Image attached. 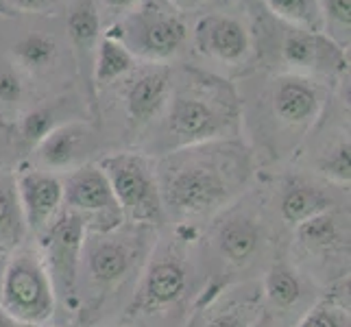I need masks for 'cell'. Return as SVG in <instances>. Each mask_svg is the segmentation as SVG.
<instances>
[{"mask_svg": "<svg viewBox=\"0 0 351 327\" xmlns=\"http://www.w3.org/2000/svg\"><path fill=\"white\" fill-rule=\"evenodd\" d=\"M164 214L181 221L225 212L253 175V153L238 138L177 149L155 160Z\"/></svg>", "mask_w": 351, "mask_h": 327, "instance_id": "obj_1", "label": "cell"}, {"mask_svg": "<svg viewBox=\"0 0 351 327\" xmlns=\"http://www.w3.org/2000/svg\"><path fill=\"white\" fill-rule=\"evenodd\" d=\"M160 155L197 144L236 138L242 105L227 81L201 70H184L162 112Z\"/></svg>", "mask_w": 351, "mask_h": 327, "instance_id": "obj_2", "label": "cell"}, {"mask_svg": "<svg viewBox=\"0 0 351 327\" xmlns=\"http://www.w3.org/2000/svg\"><path fill=\"white\" fill-rule=\"evenodd\" d=\"M157 242L155 227L125 223L105 234H86L77 282V312L96 314L133 275L142 273Z\"/></svg>", "mask_w": 351, "mask_h": 327, "instance_id": "obj_3", "label": "cell"}, {"mask_svg": "<svg viewBox=\"0 0 351 327\" xmlns=\"http://www.w3.org/2000/svg\"><path fill=\"white\" fill-rule=\"evenodd\" d=\"M266 127L277 140V153L293 149L306 138V133L321 118L328 103V86L321 79H312L295 72H280L266 86L264 94Z\"/></svg>", "mask_w": 351, "mask_h": 327, "instance_id": "obj_4", "label": "cell"}, {"mask_svg": "<svg viewBox=\"0 0 351 327\" xmlns=\"http://www.w3.org/2000/svg\"><path fill=\"white\" fill-rule=\"evenodd\" d=\"M0 308L27 327L48 325L55 317L57 297L38 249L11 251L0 275Z\"/></svg>", "mask_w": 351, "mask_h": 327, "instance_id": "obj_5", "label": "cell"}, {"mask_svg": "<svg viewBox=\"0 0 351 327\" xmlns=\"http://www.w3.org/2000/svg\"><path fill=\"white\" fill-rule=\"evenodd\" d=\"M107 35L149 64H164L181 53L188 42V27L179 11L166 0H142Z\"/></svg>", "mask_w": 351, "mask_h": 327, "instance_id": "obj_6", "label": "cell"}, {"mask_svg": "<svg viewBox=\"0 0 351 327\" xmlns=\"http://www.w3.org/2000/svg\"><path fill=\"white\" fill-rule=\"evenodd\" d=\"M96 164L110 181L125 223L149 227L162 223L164 205L153 155L140 151H118L103 155Z\"/></svg>", "mask_w": 351, "mask_h": 327, "instance_id": "obj_7", "label": "cell"}, {"mask_svg": "<svg viewBox=\"0 0 351 327\" xmlns=\"http://www.w3.org/2000/svg\"><path fill=\"white\" fill-rule=\"evenodd\" d=\"M35 238L38 253L51 275L57 304L77 312V282L86 227L75 214L62 210Z\"/></svg>", "mask_w": 351, "mask_h": 327, "instance_id": "obj_8", "label": "cell"}, {"mask_svg": "<svg viewBox=\"0 0 351 327\" xmlns=\"http://www.w3.org/2000/svg\"><path fill=\"white\" fill-rule=\"evenodd\" d=\"M188 290V262L177 245H157L133 290L127 317H151L179 304Z\"/></svg>", "mask_w": 351, "mask_h": 327, "instance_id": "obj_9", "label": "cell"}, {"mask_svg": "<svg viewBox=\"0 0 351 327\" xmlns=\"http://www.w3.org/2000/svg\"><path fill=\"white\" fill-rule=\"evenodd\" d=\"M64 210L75 214L86 234H105L125 225L114 190L96 162L83 164L62 175Z\"/></svg>", "mask_w": 351, "mask_h": 327, "instance_id": "obj_10", "label": "cell"}, {"mask_svg": "<svg viewBox=\"0 0 351 327\" xmlns=\"http://www.w3.org/2000/svg\"><path fill=\"white\" fill-rule=\"evenodd\" d=\"M280 59L286 72L312 79L338 77L347 70V48L334 42L323 31H306L286 27L280 42Z\"/></svg>", "mask_w": 351, "mask_h": 327, "instance_id": "obj_11", "label": "cell"}, {"mask_svg": "<svg viewBox=\"0 0 351 327\" xmlns=\"http://www.w3.org/2000/svg\"><path fill=\"white\" fill-rule=\"evenodd\" d=\"M99 133L88 123H83V120H68V123H62L51 129L35 144L33 166L64 175L83 164H90L92 157L99 153Z\"/></svg>", "mask_w": 351, "mask_h": 327, "instance_id": "obj_12", "label": "cell"}, {"mask_svg": "<svg viewBox=\"0 0 351 327\" xmlns=\"http://www.w3.org/2000/svg\"><path fill=\"white\" fill-rule=\"evenodd\" d=\"M14 175L24 223L29 234L38 236L64 210L62 175L44 171L40 166H22Z\"/></svg>", "mask_w": 351, "mask_h": 327, "instance_id": "obj_13", "label": "cell"}, {"mask_svg": "<svg viewBox=\"0 0 351 327\" xmlns=\"http://www.w3.org/2000/svg\"><path fill=\"white\" fill-rule=\"evenodd\" d=\"M197 53L219 64H242L251 53V35L245 22L227 14H205L192 29Z\"/></svg>", "mask_w": 351, "mask_h": 327, "instance_id": "obj_14", "label": "cell"}, {"mask_svg": "<svg viewBox=\"0 0 351 327\" xmlns=\"http://www.w3.org/2000/svg\"><path fill=\"white\" fill-rule=\"evenodd\" d=\"M264 242V227L249 210L232 208L223 212L214 227V247L225 264L234 269H247L258 258Z\"/></svg>", "mask_w": 351, "mask_h": 327, "instance_id": "obj_15", "label": "cell"}, {"mask_svg": "<svg viewBox=\"0 0 351 327\" xmlns=\"http://www.w3.org/2000/svg\"><path fill=\"white\" fill-rule=\"evenodd\" d=\"M173 88V72L162 64L140 70L125 88V112L138 129L162 116Z\"/></svg>", "mask_w": 351, "mask_h": 327, "instance_id": "obj_16", "label": "cell"}, {"mask_svg": "<svg viewBox=\"0 0 351 327\" xmlns=\"http://www.w3.org/2000/svg\"><path fill=\"white\" fill-rule=\"evenodd\" d=\"M330 210H336V199L332 192H328L317 181L304 177L286 179L277 195V212L290 227H297Z\"/></svg>", "mask_w": 351, "mask_h": 327, "instance_id": "obj_17", "label": "cell"}, {"mask_svg": "<svg viewBox=\"0 0 351 327\" xmlns=\"http://www.w3.org/2000/svg\"><path fill=\"white\" fill-rule=\"evenodd\" d=\"M297 245L310 258L328 260L349 253V223L338 210L319 214L295 227Z\"/></svg>", "mask_w": 351, "mask_h": 327, "instance_id": "obj_18", "label": "cell"}, {"mask_svg": "<svg viewBox=\"0 0 351 327\" xmlns=\"http://www.w3.org/2000/svg\"><path fill=\"white\" fill-rule=\"evenodd\" d=\"M29 236L16 190V175L0 171V251L11 253L24 245Z\"/></svg>", "mask_w": 351, "mask_h": 327, "instance_id": "obj_19", "label": "cell"}, {"mask_svg": "<svg viewBox=\"0 0 351 327\" xmlns=\"http://www.w3.org/2000/svg\"><path fill=\"white\" fill-rule=\"evenodd\" d=\"M262 295L273 310L288 312L304 301L306 286L297 269H293L288 262H273L264 275Z\"/></svg>", "mask_w": 351, "mask_h": 327, "instance_id": "obj_20", "label": "cell"}, {"mask_svg": "<svg viewBox=\"0 0 351 327\" xmlns=\"http://www.w3.org/2000/svg\"><path fill=\"white\" fill-rule=\"evenodd\" d=\"M138 66V59L112 35H103L94 53V81L96 86H110L131 75Z\"/></svg>", "mask_w": 351, "mask_h": 327, "instance_id": "obj_21", "label": "cell"}, {"mask_svg": "<svg viewBox=\"0 0 351 327\" xmlns=\"http://www.w3.org/2000/svg\"><path fill=\"white\" fill-rule=\"evenodd\" d=\"M59 57V44L48 33H29L20 38L11 48V62L18 70L40 75L51 70Z\"/></svg>", "mask_w": 351, "mask_h": 327, "instance_id": "obj_22", "label": "cell"}, {"mask_svg": "<svg viewBox=\"0 0 351 327\" xmlns=\"http://www.w3.org/2000/svg\"><path fill=\"white\" fill-rule=\"evenodd\" d=\"M68 35L77 51H92L101 40V14L94 0H77L68 14Z\"/></svg>", "mask_w": 351, "mask_h": 327, "instance_id": "obj_23", "label": "cell"}, {"mask_svg": "<svg viewBox=\"0 0 351 327\" xmlns=\"http://www.w3.org/2000/svg\"><path fill=\"white\" fill-rule=\"evenodd\" d=\"M262 3L286 27L325 33L319 0H262Z\"/></svg>", "mask_w": 351, "mask_h": 327, "instance_id": "obj_24", "label": "cell"}, {"mask_svg": "<svg viewBox=\"0 0 351 327\" xmlns=\"http://www.w3.org/2000/svg\"><path fill=\"white\" fill-rule=\"evenodd\" d=\"M317 173L336 188H349L351 179V164H349V136L341 133V138L330 144V149H325L319 155Z\"/></svg>", "mask_w": 351, "mask_h": 327, "instance_id": "obj_25", "label": "cell"}, {"mask_svg": "<svg viewBox=\"0 0 351 327\" xmlns=\"http://www.w3.org/2000/svg\"><path fill=\"white\" fill-rule=\"evenodd\" d=\"M260 312V304L253 297H245L242 301H229L225 308H219L210 314L205 327H253Z\"/></svg>", "mask_w": 351, "mask_h": 327, "instance_id": "obj_26", "label": "cell"}, {"mask_svg": "<svg viewBox=\"0 0 351 327\" xmlns=\"http://www.w3.org/2000/svg\"><path fill=\"white\" fill-rule=\"evenodd\" d=\"M325 33L341 46H349L351 29V0H319Z\"/></svg>", "mask_w": 351, "mask_h": 327, "instance_id": "obj_27", "label": "cell"}, {"mask_svg": "<svg viewBox=\"0 0 351 327\" xmlns=\"http://www.w3.org/2000/svg\"><path fill=\"white\" fill-rule=\"evenodd\" d=\"M295 327H351L349 308L345 304H338L334 297L321 299L319 304L306 310Z\"/></svg>", "mask_w": 351, "mask_h": 327, "instance_id": "obj_28", "label": "cell"}, {"mask_svg": "<svg viewBox=\"0 0 351 327\" xmlns=\"http://www.w3.org/2000/svg\"><path fill=\"white\" fill-rule=\"evenodd\" d=\"M24 101V83L14 62L0 59V112H16Z\"/></svg>", "mask_w": 351, "mask_h": 327, "instance_id": "obj_29", "label": "cell"}, {"mask_svg": "<svg viewBox=\"0 0 351 327\" xmlns=\"http://www.w3.org/2000/svg\"><path fill=\"white\" fill-rule=\"evenodd\" d=\"M57 123H55V114L51 107H33L29 109L27 114L20 118V133L22 138L27 140L29 144H38L48 131L55 129Z\"/></svg>", "mask_w": 351, "mask_h": 327, "instance_id": "obj_30", "label": "cell"}, {"mask_svg": "<svg viewBox=\"0 0 351 327\" xmlns=\"http://www.w3.org/2000/svg\"><path fill=\"white\" fill-rule=\"evenodd\" d=\"M11 9L22 11V14H44L51 11L57 5H62L64 0H7Z\"/></svg>", "mask_w": 351, "mask_h": 327, "instance_id": "obj_31", "label": "cell"}, {"mask_svg": "<svg viewBox=\"0 0 351 327\" xmlns=\"http://www.w3.org/2000/svg\"><path fill=\"white\" fill-rule=\"evenodd\" d=\"M168 5H173L177 11H186V9H199L208 3H214V0H166Z\"/></svg>", "mask_w": 351, "mask_h": 327, "instance_id": "obj_32", "label": "cell"}, {"mask_svg": "<svg viewBox=\"0 0 351 327\" xmlns=\"http://www.w3.org/2000/svg\"><path fill=\"white\" fill-rule=\"evenodd\" d=\"M103 3L107 7H112V9H118V11H123V9H133V7H138L142 0H103Z\"/></svg>", "mask_w": 351, "mask_h": 327, "instance_id": "obj_33", "label": "cell"}, {"mask_svg": "<svg viewBox=\"0 0 351 327\" xmlns=\"http://www.w3.org/2000/svg\"><path fill=\"white\" fill-rule=\"evenodd\" d=\"M253 327H275V321H273V317H271V312H269V310H262V312H260V317H258V321L253 323Z\"/></svg>", "mask_w": 351, "mask_h": 327, "instance_id": "obj_34", "label": "cell"}, {"mask_svg": "<svg viewBox=\"0 0 351 327\" xmlns=\"http://www.w3.org/2000/svg\"><path fill=\"white\" fill-rule=\"evenodd\" d=\"M0 327H27V325H22V323H18L11 314H7L3 308H0Z\"/></svg>", "mask_w": 351, "mask_h": 327, "instance_id": "obj_35", "label": "cell"}, {"mask_svg": "<svg viewBox=\"0 0 351 327\" xmlns=\"http://www.w3.org/2000/svg\"><path fill=\"white\" fill-rule=\"evenodd\" d=\"M7 256H9V253H3V251H0V275H3V266H5Z\"/></svg>", "mask_w": 351, "mask_h": 327, "instance_id": "obj_36", "label": "cell"}, {"mask_svg": "<svg viewBox=\"0 0 351 327\" xmlns=\"http://www.w3.org/2000/svg\"><path fill=\"white\" fill-rule=\"evenodd\" d=\"M42 327H59V325H51V323H48V325H42Z\"/></svg>", "mask_w": 351, "mask_h": 327, "instance_id": "obj_37", "label": "cell"}, {"mask_svg": "<svg viewBox=\"0 0 351 327\" xmlns=\"http://www.w3.org/2000/svg\"><path fill=\"white\" fill-rule=\"evenodd\" d=\"M120 327H129V325H120Z\"/></svg>", "mask_w": 351, "mask_h": 327, "instance_id": "obj_38", "label": "cell"}]
</instances>
